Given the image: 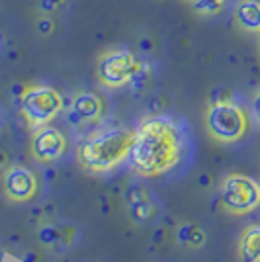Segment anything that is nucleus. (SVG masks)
Wrapping results in <instances>:
<instances>
[{"label":"nucleus","instance_id":"4468645a","mask_svg":"<svg viewBox=\"0 0 260 262\" xmlns=\"http://www.w3.org/2000/svg\"><path fill=\"white\" fill-rule=\"evenodd\" d=\"M37 239H39V243L44 247H55V245L63 243V239H61V229L57 225H51V223H45V225L39 227Z\"/></svg>","mask_w":260,"mask_h":262},{"label":"nucleus","instance_id":"f03ea898","mask_svg":"<svg viewBox=\"0 0 260 262\" xmlns=\"http://www.w3.org/2000/svg\"><path fill=\"white\" fill-rule=\"evenodd\" d=\"M135 131L127 127H114L90 135L78 145L76 159L88 172H106L118 166L131 151Z\"/></svg>","mask_w":260,"mask_h":262},{"label":"nucleus","instance_id":"aec40b11","mask_svg":"<svg viewBox=\"0 0 260 262\" xmlns=\"http://www.w3.org/2000/svg\"><path fill=\"white\" fill-rule=\"evenodd\" d=\"M252 112H254V118L260 123V90L254 94V98H252Z\"/></svg>","mask_w":260,"mask_h":262},{"label":"nucleus","instance_id":"6e6552de","mask_svg":"<svg viewBox=\"0 0 260 262\" xmlns=\"http://www.w3.org/2000/svg\"><path fill=\"white\" fill-rule=\"evenodd\" d=\"M30 151L33 159L39 163H55L67 151V137L57 127L41 125L33 131Z\"/></svg>","mask_w":260,"mask_h":262},{"label":"nucleus","instance_id":"423d86ee","mask_svg":"<svg viewBox=\"0 0 260 262\" xmlns=\"http://www.w3.org/2000/svg\"><path fill=\"white\" fill-rule=\"evenodd\" d=\"M141 67L139 59L127 49H108L98 59V78L108 88L125 86L137 77Z\"/></svg>","mask_w":260,"mask_h":262},{"label":"nucleus","instance_id":"a878e982","mask_svg":"<svg viewBox=\"0 0 260 262\" xmlns=\"http://www.w3.org/2000/svg\"><path fill=\"white\" fill-rule=\"evenodd\" d=\"M258 47H260V33H258Z\"/></svg>","mask_w":260,"mask_h":262},{"label":"nucleus","instance_id":"39448f33","mask_svg":"<svg viewBox=\"0 0 260 262\" xmlns=\"http://www.w3.org/2000/svg\"><path fill=\"white\" fill-rule=\"evenodd\" d=\"M219 198L227 213L247 215L260 206V182L247 174H227Z\"/></svg>","mask_w":260,"mask_h":262},{"label":"nucleus","instance_id":"1a4fd4ad","mask_svg":"<svg viewBox=\"0 0 260 262\" xmlns=\"http://www.w3.org/2000/svg\"><path fill=\"white\" fill-rule=\"evenodd\" d=\"M123 200H125V208L129 217L137 223V225H147L151 223L157 208H155V202H153L149 190L143 184L137 182H131L127 184L125 192H123Z\"/></svg>","mask_w":260,"mask_h":262},{"label":"nucleus","instance_id":"9d476101","mask_svg":"<svg viewBox=\"0 0 260 262\" xmlns=\"http://www.w3.org/2000/svg\"><path fill=\"white\" fill-rule=\"evenodd\" d=\"M104 112V102L94 92H78L69 110V121L73 125H82V123H92L102 118Z\"/></svg>","mask_w":260,"mask_h":262},{"label":"nucleus","instance_id":"f8f14e48","mask_svg":"<svg viewBox=\"0 0 260 262\" xmlns=\"http://www.w3.org/2000/svg\"><path fill=\"white\" fill-rule=\"evenodd\" d=\"M239 262H260V225H249L237 245Z\"/></svg>","mask_w":260,"mask_h":262},{"label":"nucleus","instance_id":"4be33fe9","mask_svg":"<svg viewBox=\"0 0 260 262\" xmlns=\"http://www.w3.org/2000/svg\"><path fill=\"white\" fill-rule=\"evenodd\" d=\"M24 262H39V256H37V252H28V254L24 256Z\"/></svg>","mask_w":260,"mask_h":262},{"label":"nucleus","instance_id":"2eb2a0df","mask_svg":"<svg viewBox=\"0 0 260 262\" xmlns=\"http://www.w3.org/2000/svg\"><path fill=\"white\" fill-rule=\"evenodd\" d=\"M225 4H227V0H192V8H194L200 16L217 14Z\"/></svg>","mask_w":260,"mask_h":262},{"label":"nucleus","instance_id":"f3484780","mask_svg":"<svg viewBox=\"0 0 260 262\" xmlns=\"http://www.w3.org/2000/svg\"><path fill=\"white\" fill-rule=\"evenodd\" d=\"M63 2L65 0H39V10L44 12V14H53L55 10L61 8Z\"/></svg>","mask_w":260,"mask_h":262},{"label":"nucleus","instance_id":"f257e3e1","mask_svg":"<svg viewBox=\"0 0 260 262\" xmlns=\"http://www.w3.org/2000/svg\"><path fill=\"white\" fill-rule=\"evenodd\" d=\"M182 133L178 125L166 116L149 118L135 131L129 151L133 170L141 176H161L180 161Z\"/></svg>","mask_w":260,"mask_h":262},{"label":"nucleus","instance_id":"6ab92c4d","mask_svg":"<svg viewBox=\"0 0 260 262\" xmlns=\"http://www.w3.org/2000/svg\"><path fill=\"white\" fill-rule=\"evenodd\" d=\"M75 235H76L75 227H69V225H67V227L61 229V239H63V243H67V245H69V243H73Z\"/></svg>","mask_w":260,"mask_h":262},{"label":"nucleus","instance_id":"412c9836","mask_svg":"<svg viewBox=\"0 0 260 262\" xmlns=\"http://www.w3.org/2000/svg\"><path fill=\"white\" fill-rule=\"evenodd\" d=\"M24 90H26V86H24V84H14V86H12V94L20 98V96L24 94Z\"/></svg>","mask_w":260,"mask_h":262},{"label":"nucleus","instance_id":"7ed1b4c3","mask_svg":"<svg viewBox=\"0 0 260 262\" xmlns=\"http://www.w3.org/2000/svg\"><path fill=\"white\" fill-rule=\"evenodd\" d=\"M207 133L219 143H237L249 131V116L247 112L233 102L209 104L206 112Z\"/></svg>","mask_w":260,"mask_h":262},{"label":"nucleus","instance_id":"ddd939ff","mask_svg":"<svg viewBox=\"0 0 260 262\" xmlns=\"http://www.w3.org/2000/svg\"><path fill=\"white\" fill-rule=\"evenodd\" d=\"M176 241L180 245H184L188 249H202L206 245V233L202 227H198L196 223H182L176 229Z\"/></svg>","mask_w":260,"mask_h":262},{"label":"nucleus","instance_id":"5701e85b","mask_svg":"<svg viewBox=\"0 0 260 262\" xmlns=\"http://www.w3.org/2000/svg\"><path fill=\"white\" fill-rule=\"evenodd\" d=\"M207 184H209V176L202 174V176H200V186H204V188H206Z\"/></svg>","mask_w":260,"mask_h":262},{"label":"nucleus","instance_id":"393cba45","mask_svg":"<svg viewBox=\"0 0 260 262\" xmlns=\"http://www.w3.org/2000/svg\"><path fill=\"white\" fill-rule=\"evenodd\" d=\"M2 254H4V252H2V249H0V260H2Z\"/></svg>","mask_w":260,"mask_h":262},{"label":"nucleus","instance_id":"a211bd4d","mask_svg":"<svg viewBox=\"0 0 260 262\" xmlns=\"http://www.w3.org/2000/svg\"><path fill=\"white\" fill-rule=\"evenodd\" d=\"M219 102H231V90L229 88H215L211 92V104H219Z\"/></svg>","mask_w":260,"mask_h":262},{"label":"nucleus","instance_id":"0eeeda50","mask_svg":"<svg viewBox=\"0 0 260 262\" xmlns=\"http://www.w3.org/2000/svg\"><path fill=\"white\" fill-rule=\"evenodd\" d=\"M2 190L10 202L24 204L37 194V176L22 164H12L2 176Z\"/></svg>","mask_w":260,"mask_h":262},{"label":"nucleus","instance_id":"b1692460","mask_svg":"<svg viewBox=\"0 0 260 262\" xmlns=\"http://www.w3.org/2000/svg\"><path fill=\"white\" fill-rule=\"evenodd\" d=\"M6 161H8V155L4 153V151H0V166H4Z\"/></svg>","mask_w":260,"mask_h":262},{"label":"nucleus","instance_id":"dca6fc26","mask_svg":"<svg viewBox=\"0 0 260 262\" xmlns=\"http://www.w3.org/2000/svg\"><path fill=\"white\" fill-rule=\"evenodd\" d=\"M35 28H37V32L41 33V35H51L55 32V22L53 18L49 16V14H45L41 18H37V22H35Z\"/></svg>","mask_w":260,"mask_h":262},{"label":"nucleus","instance_id":"20e7f679","mask_svg":"<svg viewBox=\"0 0 260 262\" xmlns=\"http://www.w3.org/2000/svg\"><path fill=\"white\" fill-rule=\"evenodd\" d=\"M20 110L28 125L37 129L55 120L63 110V96L51 86L45 84H32L26 86L20 96Z\"/></svg>","mask_w":260,"mask_h":262},{"label":"nucleus","instance_id":"9b49d317","mask_svg":"<svg viewBox=\"0 0 260 262\" xmlns=\"http://www.w3.org/2000/svg\"><path fill=\"white\" fill-rule=\"evenodd\" d=\"M235 22L245 32L260 33V0H241L235 8Z\"/></svg>","mask_w":260,"mask_h":262}]
</instances>
